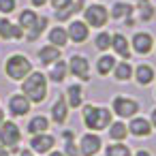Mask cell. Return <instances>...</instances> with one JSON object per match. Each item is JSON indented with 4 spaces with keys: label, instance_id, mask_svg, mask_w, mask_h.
<instances>
[{
    "label": "cell",
    "instance_id": "cell-2",
    "mask_svg": "<svg viewBox=\"0 0 156 156\" xmlns=\"http://www.w3.org/2000/svg\"><path fill=\"white\" fill-rule=\"evenodd\" d=\"M83 124L92 130H103L111 124V111L98 105H86L83 109Z\"/></svg>",
    "mask_w": 156,
    "mask_h": 156
},
{
    "label": "cell",
    "instance_id": "cell-11",
    "mask_svg": "<svg viewBox=\"0 0 156 156\" xmlns=\"http://www.w3.org/2000/svg\"><path fill=\"white\" fill-rule=\"evenodd\" d=\"M54 143H56V139H54L51 135H47V133L32 135V139H30V147H32L34 152H39V154H45V152H49V150L54 147Z\"/></svg>",
    "mask_w": 156,
    "mask_h": 156
},
{
    "label": "cell",
    "instance_id": "cell-38",
    "mask_svg": "<svg viewBox=\"0 0 156 156\" xmlns=\"http://www.w3.org/2000/svg\"><path fill=\"white\" fill-rule=\"evenodd\" d=\"M32 5L34 7H43V5H47V0H32Z\"/></svg>",
    "mask_w": 156,
    "mask_h": 156
},
{
    "label": "cell",
    "instance_id": "cell-24",
    "mask_svg": "<svg viewBox=\"0 0 156 156\" xmlns=\"http://www.w3.org/2000/svg\"><path fill=\"white\" fill-rule=\"evenodd\" d=\"M137 13H139V20L141 22H152L154 15H156V9H154V5L150 2V0H145V2H139L137 5Z\"/></svg>",
    "mask_w": 156,
    "mask_h": 156
},
{
    "label": "cell",
    "instance_id": "cell-20",
    "mask_svg": "<svg viewBox=\"0 0 156 156\" xmlns=\"http://www.w3.org/2000/svg\"><path fill=\"white\" fill-rule=\"evenodd\" d=\"M66 113H69V105H66V101H64V96H58V101H56V105H54V109H51V118H54V122H64L66 120Z\"/></svg>",
    "mask_w": 156,
    "mask_h": 156
},
{
    "label": "cell",
    "instance_id": "cell-22",
    "mask_svg": "<svg viewBox=\"0 0 156 156\" xmlns=\"http://www.w3.org/2000/svg\"><path fill=\"white\" fill-rule=\"evenodd\" d=\"M47 128H49V122H47V118H45V115H37V118H32V120L28 122V133H30V135L45 133Z\"/></svg>",
    "mask_w": 156,
    "mask_h": 156
},
{
    "label": "cell",
    "instance_id": "cell-5",
    "mask_svg": "<svg viewBox=\"0 0 156 156\" xmlns=\"http://www.w3.org/2000/svg\"><path fill=\"white\" fill-rule=\"evenodd\" d=\"M113 113L118 115V118H133V115H137L139 113V101L137 98H133V96H115L113 98Z\"/></svg>",
    "mask_w": 156,
    "mask_h": 156
},
{
    "label": "cell",
    "instance_id": "cell-26",
    "mask_svg": "<svg viewBox=\"0 0 156 156\" xmlns=\"http://www.w3.org/2000/svg\"><path fill=\"white\" fill-rule=\"evenodd\" d=\"M105 156H130V147L122 141H113L105 147Z\"/></svg>",
    "mask_w": 156,
    "mask_h": 156
},
{
    "label": "cell",
    "instance_id": "cell-34",
    "mask_svg": "<svg viewBox=\"0 0 156 156\" xmlns=\"http://www.w3.org/2000/svg\"><path fill=\"white\" fill-rule=\"evenodd\" d=\"M73 5V0H51V7L58 11V9H66V7H71Z\"/></svg>",
    "mask_w": 156,
    "mask_h": 156
},
{
    "label": "cell",
    "instance_id": "cell-8",
    "mask_svg": "<svg viewBox=\"0 0 156 156\" xmlns=\"http://www.w3.org/2000/svg\"><path fill=\"white\" fill-rule=\"evenodd\" d=\"M101 147H103L101 137L94 135V133H86L81 137V143H79V154L81 156H96Z\"/></svg>",
    "mask_w": 156,
    "mask_h": 156
},
{
    "label": "cell",
    "instance_id": "cell-28",
    "mask_svg": "<svg viewBox=\"0 0 156 156\" xmlns=\"http://www.w3.org/2000/svg\"><path fill=\"white\" fill-rule=\"evenodd\" d=\"M45 26H47V17H39L30 28H28V34H26V39L28 41H37L39 37H41V32L45 30Z\"/></svg>",
    "mask_w": 156,
    "mask_h": 156
},
{
    "label": "cell",
    "instance_id": "cell-18",
    "mask_svg": "<svg viewBox=\"0 0 156 156\" xmlns=\"http://www.w3.org/2000/svg\"><path fill=\"white\" fill-rule=\"evenodd\" d=\"M133 11H135V7L130 5V2H115L113 5V9H111V17L113 20H128V17H133Z\"/></svg>",
    "mask_w": 156,
    "mask_h": 156
},
{
    "label": "cell",
    "instance_id": "cell-27",
    "mask_svg": "<svg viewBox=\"0 0 156 156\" xmlns=\"http://www.w3.org/2000/svg\"><path fill=\"white\" fill-rule=\"evenodd\" d=\"M66 73H69V62H62V60H58V62L54 64L51 73H49V79H51V81H56V83H60V81L66 77Z\"/></svg>",
    "mask_w": 156,
    "mask_h": 156
},
{
    "label": "cell",
    "instance_id": "cell-14",
    "mask_svg": "<svg viewBox=\"0 0 156 156\" xmlns=\"http://www.w3.org/2000/svg\"><path fill=\"white\" fill-rule=\"evenodd\" d=\"M69 69L75 77L83 79V81H90V73H88V60L83 56H73L71 62H69Z\"/></svg>",
    "mask_w": 156,
    "mask_h": 156
},
{
    "label": "cell",
    "instance_id": "cell-13",
    "mask_svg": "<svg viewBox=\"0 0 156 156\" xmlns=\"http://www.w3.org/2000/svg\"><path fill=\"white\" fill-rule=\"evenodd\" d=\"M111 47H113V51L120 56V58H124V60H128L133 54H130V43H128V39L124 37V34H120V32H115V34H111Z\"/></svg>",
    "mask_w": 156,
    "mask_h": 156
},
{
    "label": "cell",
    "instance_id": "cell-32",
    "mask_svg": "<svg viewBox=\"0 0 156 156\" xmlns=\"http://www.w3.org/2000/svg\"><path fill=\"white\" fill-rule=\"evenodd\" d=\"M94 45H96V49H101V51L109 49V47H111V34H109V32H98Z\"/></svg>",
    "mask_w": 156,
    "mask_h": 156
},
{
    "label": "cell",
    "instance_id": "cell-6",
    "mask_svg": "<svg viewBox=\"0 0 156 156\" xmlns=\"http://www.w3.org/2000/svg\"><path fill=\"white\" fill-rule=\"evenodd\" d=\"M86 17V24L92 26V28H103L107 22H109V11L103 7V5H90L83 13Z\"/></svg>",
    "mask_w": 156,
    "mask_h": 156
},
{
    "label": "cell",
    "instance_id": "cell-33",
    "mask_svg": "<svg viewBox=\"0 0 156 156\" xmlns=\"http://www.w3.org/2000/svg\"><path fill=\"white\" fill-rule=\"evenodd\" d=\"M15 11V0H0V13Z\"/></svg>",
    "mask_w": 156,
    "mask_h": 156
},
{
    "label": "cell",
    "instance_id": "cell-25",
    "mask_svg": "<svg viewBox=\"0 0 156 156\" xmlns=\"http://www.w3.org/2000/svg\"><path fill=\"white\" fill-rule=\"evenodd\" d=\"M113 77H115L118 81H128V79L133 77V66L128 64V60L115 64V69H113Z\"/></svg>",
    "mask_w": 156,
    "mask_h": 156
},
{
    "label": "cell",
    "instance_id": "cell-35",
    "mask_svg": "<svg viewBox=\"0 0 156 156\" xmlns=\"http://www.w3.org/2000/svg\"><path fill=\"white\" fill-rule=\"evenodd\" d=\"M64 147H66L69 156H77V154H79V152H77V147H75V143H73V137H69V139H66V145H64Z\"/></svg>",
    "mask_w": 156,
    "mask_h": 156
},
{
    "label": "cell",
    "instance_id": "cell-37",
    "mask_svg": "<svg viewBox=\"0 0 156 156\" xmlns=\"http://www.w3.org/2000/svg\"><path fill=\"white\" fill-rule=\"evenodd\" d=\"M133 156H152V154H150L147 150H137V152H135Z\"/></svg>",
    "mask_w": 156,
    "mask_h": 156
},
{
    "label": "cell",
    "instance_id": "cell-10",
    "mask_svg": "<svg viewBox=\"0 0 156 156\" xmlns=\"http://www.w3.org/2000/svg\"><path fill=\"white\" fill-rule=\"evenodd\" d=\"M133 77L137 79V83L139 86H150L154 79H156V71H154V66L152 64H139L137 69H133Z\"/></svg>",
    "mask_w": 156,
    "mask_h": 156
},
{
    "label": "cell",
    "instance_id": "cell-31",
    "mask_svg": "<svg viewBox=\"0 0 156 156\" xmlns=\"http://www.w3.org/2000/svg\"><path fill=\"white\" fill-rule=\"evenodd\" d=\"M79 2H81V0L73 2V5H71V7H66V9H58V11H56V20H69L75 11H79V9H81V5H79Z\"/></svg>",
    "mask_w": 156,
    "mask_h": 156
},
{
    "label": "cell",
    "instance_id": "cell-21",
    "mask_svg": "<svg viewBox=\"0 0 156 156\" xmlns=\"http://www.w3.org/2000/svg\"><path fill=\"white\" fill-rule=\"evenodd\" d=\"M113 69H115V58H113V56H101V58H98V62H96V71H98L101 77L109 75Z\"/></svg>",
    "mask_w": 156,
    "mask_h": 156
},
{
    "label": "cell",
    "instance_id": "cell-12",
    "mask_svg": "<svg viewBox=\"0 0 156 156\" xmlns=\"http://www.w3.org/2000/svg\"><path fill=\"white\" fill-rule=\"evenodd\" d=\"M9 111H11L15 118L26 115V113L30 111V101H28L24 94H13V96L9 98Z\"/></svg>",
    "mask_w": 156,
    "mask_h": 156
},
{
    "label": "cell",
    "instance_id": "cell-15",
    "mask_svg": "<svg viewBox=\"0 0 156 156\" xmlns=\"http://www.w3.org/2000/svg\"><path fill=\"white\" fill-rule=\"evenodd\" d=\"M88 34H90V30H88V24H86V22L75 20V22L69 26V39H71L73 43H83V41L88 39Z\"/></svg>",
    "mask_w": 156,
    "mask_h": 156
},
{
    "label": "cell",
    "instance_id": "cell-42",
    "mask_svg": "<svg viewBox=\"0 0 156 156\" xmlns=\"http://www.w3.org/2000/svg\"><path fill=\"white\" fill-rule=\"evenodd\" d=\"M5 122V113H2V109H0V124Z\"/></svg>",
    "mask_w": 156,
    "mask_h": 156
},
{
    "label": "cell",
    "instance_id": "cell-17",
    "mask_svg": "<svg viewBox=\"0 0 156 156\" xmlns=\"http://www.w3.org/2000/svg\"><path fill=\"white\" fill-rule=\"evenodd\" d=\"M39 60H41V64H51V62H58L60 60V49L56 47V45H45V47H41L39 49Z\"/></svg>",
    "mask_w": 156,
    "mask_h": 156
},
{
    "label": "cell",
    "instance_id": "cell-16",
    "mask_svg": "<svg viewBox=\"0 0 156 156\" xmlns=\"http://www.w3.org/2000/svg\"><path fill=\"white\" fill-rule=\"evenodd\" d=\"M0 37L2 39H22L24 37V28L11 24L9 20H0Z\"/></svg>",
    "mask_w": 156,
    "mask_h": 156
},
{
    "label": "cell",
    "instance_id": "cell-19",
    "mask_svg": "<svg viewBox=\"0 0 156 156\" xmlns=\"http://www.w3.org/2000/svg\"><path fill=\"white\" fill-rule=\"evenodd\" d=\"M47 39H49V43H51V45H56V47H62V45H66V43H69V32H66L64 28L56 26V28H51V30H49Z\"/></svg>",
    "mask_w": 156,
    "mask_h": 156
},
{
    "label": "cell",
    "instance_id": "cell-7",
    "mask_svg": "<svg viewBox=\"0 0 156 156\" xmlns=\"http://www.w3.org/2000/svg\"><path fill=\"white\" fill-rule=\"evenodd\" d=\"M130 47L135 54L139 56H147L152 49H154V37L150 32H135L133 39H130Z\"/></svg>",
    "mask_w": 156,
    "mask_h": 156
},
{
    "label": "cell",
    "instance_id": "cell-29",
    "mask_svg": "<svg viewBox=\"0 0 156 156\" xmlns=\"http://www.w3.org/2000/svg\"><path fill=\"white\" fill-rule=\"evenodd\" d=\"M81 101H83V90H81V86H77V83L69 86V107H79Z\"/></svg>",
    "mask_w": 156,
    "mask_h": 156
},
{
    "label": "cell",
    "instance_id": "cell-4",
    "mask_svg": "<svg viewBox=\"0 0 156 156\" xmlns=\"http://www.w3.org/2000/svg\"><path fill=\"white\" fill-rule=\"evenodd\" d=\"M20 139H22V133H20V126L15 122H2L0 124V145L11 147L13 152H17Z\"/></svg>",
    "mask_w": 156,
    "mask_h": 156
},
{
    "label": "cell",
    "instance_id": "cell-23",
    "mask_svg": "<svg viewBox=\"0 0 156 156\" xmlns=\"http://www.w3.org/2000/svg\"><path fill=\"white\" fill-rule=\"evenodd\" d=\"M126 135H128V126L124 122H111L109 124V139L122 141V139H126Z\"/></svg>",
    "mask_w": 156,
    "mask_h": 156
},
{
    "label": "cell",
    "instance_id": "cell-30",
    "mask_svg": "<svg viewBox=\"0 0 156 156\" xmlns=\"http://www.w3.org/2000/svg\"><path fill=\"white\" fill-rule=\"evenodd\" d=\"M37 20H39V15H37L34 11H30V9H26V11H22V13H20V26H22V28H26V30H28Z\"/></svg>",
    "mask_w": 156,
    "mask_h": 156
},
{
    "label": "cell",
    "instance_id": "cell-40",
    "mask_svg": "<svg viewBox=\"0 0 156 156\" xmlns=\"http://www.w3.org/2000/svg\"><path fill=\"white\" fill-rule=\"evenodd\" d=\"M20 156H34L32 152H28V150H24V152H20Z\"/></svg>",
    "mask_w": 156,
    "mask_h": 156
},
{
    "label": "cell",
    "instance_id": "cell-36",
    "mask_svg": "<svg viewBox=\"0 0 156 156\" xmlns=\"http://www.w3.org/2000/svg\"><path fill=\"white\" fill-rule=\"evenodd\" d=\"M150 124H152V128H156V107H154L152 113H150Z\"/></svg>",
    "mask_w": 156,
    "mask_h": 156
},
{
    "label": "cell",
    "instance_id": "cell-9",
    "mask_svg": "<svg viewBox=\"0 0 156 156\" xmlns=\"http://www.w3.org/2000/svg\"><path fill=\"white\" fill-rule=\"evenodd\" d=\"M152 124H150V118H141V115H133L130 122H128V133L135 135V137H150L152 135Z\"/></svg>",
    "mask_w": 156,
    "mask_h": 156
},
{
    "label": "cell",
    "instance_id": "cell-44",
    "mask_svg": "<svg viewBox=\"0 0 156 156\" xmlns=\"http://www.w3.org/2000/svg\"><path fill=\"white\" fill-rule=\"evenodd\" d=\"M154 98H156V92H154Z\"/></svg>",
    "mask_w": 156,
    "mask_h": 156
},
{
    "label": "cell",
    "instance_id": "cell-41",
    "mask_svg": "<svg viewBox=\"0 0 156 156\" xmlns=\"http://www.w3.org/2000/svg\"><path fill=\"white\" fill-rule=\"evenodd\" d=\"M49 156H64V154H62V152H51Z\"/></svg>",
    "mask_w": 156,
    "mask_h": 156
},
{
    "label": "cell",
    "instance_id": "cell-3",
    "mask_svg": "<svg viewBox=\"0 0 156 156\" xmlns=\"http://www.w3.org/2000/svg\"><path fill=\"white\" fill-rule=\"evenodd\" d=\"M5 71H7V75H9L11 79L20 81V79H26V77L32 73V64H30V60H28L26 56L17 54V56H11V58L7 60Z\"/></svg>",
    "mask_w": 156,
    "mask_h": 156
},
{
    "label": "cell",
    "instance_id": "cell-39",
    "mask_svg": "<svg viewBox=\"0 0 156 156\" xmlns=\"http://www.w3.org/2000/svg\"><path fill=\"white\" fill-rule=\"evenodd\" d=\"M0 156H9V150L5 145H0Z\"/></svg>",
    "mask_w": 156,
    "mask_h": 156
},
{
    "label": "cell",
    "instance_id": "cell-1",
    "mask_svg": "<svg viewBox=\"0 0 156 156\" xmlns=\"http://www.w3.org/2000/svg\"><path fill=\"white\" fill-rule=\"evenodd\" d=\"M22 88H24V96L30 103H43L45 96H47V81H45V75L39 73V71H32L24 79Z\"/></svg>",
    "mask_w": 156,
    "mask_h": 156
},
{
    "label": "cell",
    "instance_id": "cell-43",
    "mask_svg": "<svg viewBox=\"0 0 156 156\" xmlns=\"http://www.w3.org/2000/svg\"><path fill=\"white\" fill-rule=\"evenodd\" d=\"M135 2H137V5H139V2H145V0H135Z\"/></svg>",
    "mask_w": 156,
    "mask_h": 156
}]
</instances>
